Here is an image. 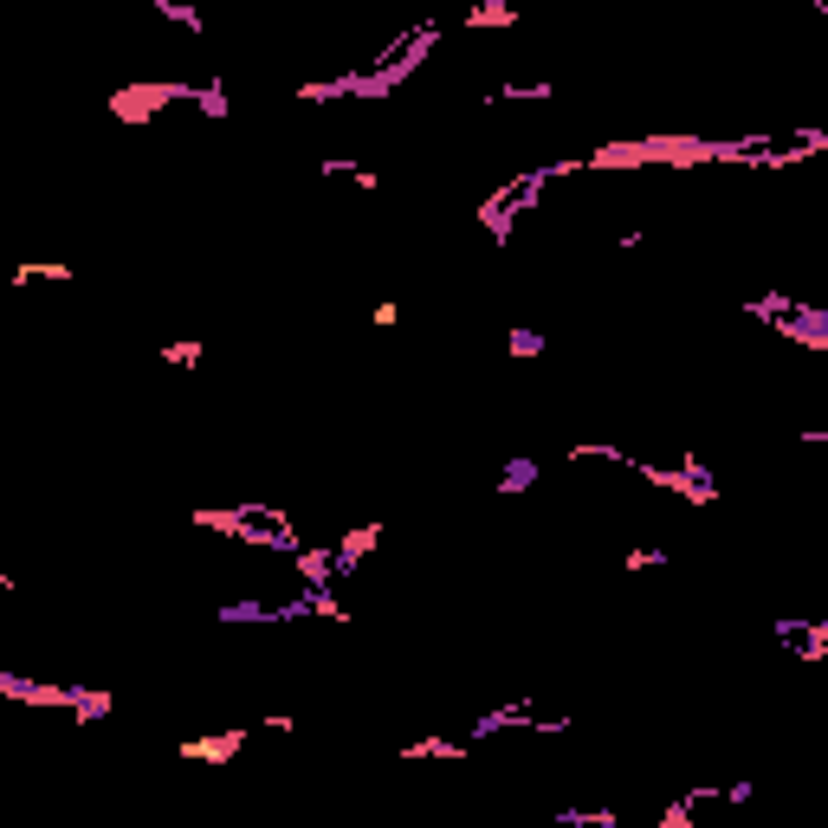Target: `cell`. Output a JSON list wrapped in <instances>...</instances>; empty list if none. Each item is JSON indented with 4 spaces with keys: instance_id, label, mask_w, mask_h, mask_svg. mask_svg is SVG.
Masks as SVG:
<instances>
[{
    "instance_id": "3957f363",
    "label": "cell",
    "mask_w": 828,
    "mask_h": 828,
    "mask_svg": "<svg viewBox=\"0 0 828 828\" xmlns=\"http://www.w3.org/2000/svg\"><path fill=\"white\" fill-rule=\"evenodd\" d=\"M246 744V725H227V731H207V738H182L175 751L188 757V764H233Z\"/></svg>"
},
{
    "instance_id": "277c9868",
    "label": "cell",
    "mask_w": 828,
    "mask_h": 828,
    "mask_svg": "<svg viewBox=\"0 0 828 828\" xmlns=\"http://www.w3.org/2000/svg\"><path fill=\"white\" fill-rule=\"evenodd\" d=\"M72 279H78L72 259H20L7 272V285H72Z\"/></svg>"
},
{
    "instance_id": "6da1fadb",
    "label": "cell",
    "mask_w": 828,
    "mask_h": 828,
    "mask_svg": "<svg viewBox=\"0 0 828 828\" xmlns=\"http://www.w3.org/2000/svg\"><path fill=\"white\" fill-rule=\"evenodd\" d=\"M175 98H188V85L182 78H149V85H123V91H110V117L117 123H149L156 110H169Z\"/></svg>"
},
{
    "instance_id": "ffe728a7",
    "label": "cell",
    "mask_w": 828,
    "mask_h": 828,
    "mask_svg": "<svg viewBox=\"0 0 828 828\" xmlns=\"http://www.w3.org/2000/svg\"><path fill=\"white\" fill-rule=\"evenodd\" d=\"M259 725H266V731H279V738H292V731H298V719H292V712H266Z\"/></svg>"
},
{
    "instance_id": "5b68a950",
    "label": "cell",
    "mask_w": 828,
    "mask_h": 828,
    "mask_svg": "<svg viewBox=\"0 0 828 828\" xmlns=\"http://www.w3.org/2000/svg\"><path fill=\"white\" fill-rule=\"evenodd\" d=\"M453 757H466V744L447 738V731H427V738L402 744V764H453Z\"/></svg>"
},
{
    "instance_id": "8992f818",
    "label": "cell",
    "mask_w": 828,
    "mask_h": 828,
    "mask_svg": "<svg viewBox=\"0 0 828 828\" xmlns=\"http://www.w3.org/2000/svg\"><path fill=\"white\" fill-rule=\"evenodd\" d=\"M777 641H783V647H796V654L816 667V660L828 654V621H809V628H803V621H777Z\"/></svg>"
},
{
    "instance_id": "4fadbf2b",
    "label": "cell",
    "mask_w": 828,
    "mask_h": 828,
    "mask_svg": "<svg viewBox=\"0 0 828 828\" xmlns=\"http://www.w3.org/2000/svg\"><path fill=\"white\" fill-rule=\"evenodd\" d=\"M537 486V460H512L499 473V499H512V492H531Z\"/></svg>"
},
{
    "instance_id": "8fae6325",
    "label": "cell",
    "mask_w": 828,
    "mask_h": 828,
    "mask_svg": "<svg viewBox=\"0 0 828 828\" xmlns=\"http://www.w3.org/2000/svg\"><path fill=\"white\" fill-rule=\"evenodd\" d=\"M466 26H518V7L512 0H479V7H466Z\"/></svg>"
},
{
    "instance_id": "7c38bea8",
    "label": "cell",
    "mask_w": 828,
    "mask_h": 828,
    "mask_svg": "<svg viewBox=\"0 0 828 828\" xmlns=\"http://www.w3.org/2000/svg\"><path fill=\"white\" fill-rule=\"evenodd\" d=\"M492 98H499V104H550V98H557V85H550V78H537V85H499Z\"/></svg>"
},
{
    "instance_id": "52a82bcc",
    "label": "cell",
    "mask_w": 828,
    "mask_h": 828,
    "mask_svg": "<svg viewBox=\"0 0 828 828\" xmlns=\"http://www.w3.org/2000/svg\"><path fill=\"white\" fill-rule=\"evenodd\" d=\"M292 570H298V583H305V589H330V583H337V557H330V544H317V550L298 544L292 550Z\"/></svg>"
},
{
    "instance_id": "2e32d148",
    "label": "cell",
    "mask_w": 828,
    "mask_h": 828,
    "mask_svg": "<svg viewBox=\"0 0 828 828\" xmlns=\"http://www.w3.org/2000/svg\"><path fill=\"white\" fill-rule=\"evenodd\" d=\"M156 13H162V20H175L182 33H207V20H201L195 7H188V0H156Z\"/></svg>"
},
{
    "instance_id": "44dd1931",
    "label": "cell",
    "mask_w": 828,
    "mask_h": 828,
    "mask_svg": "<svg viewBox=\"0 0 828 828\" xmlns=\"http://www.w3.org/2000/svg\"><path fill=\"white\" fill-rule=\"evenodd\" d=\"M0 596H13V576L7 570H0Z\"/></svg>"
},
{
    "instance_id": "30bf717a",
    "label": "cell",
    "mask_w": 828,
    "mask_h": 828,
    "mask_svg": "<svg viewBox=\"0 0 828 828\" xmlns=\"http://www.w3.org/2000/svg\"><path fill=\"white\" fill-rule=\"evenodd\" d=\"M156 363H175V369H201L207 363V343L201 337H182V343H162Z\"/></svg>"
},
{
    "instance_id": "ac0fdd59",
    "label": "cell",
    "mask_w": 828,
    "mask_h": 828,
    "mask_svg": "<svg viewBox=\"0 0 828 828\" xmlns=\"http://www.w3.org/2000/svg\"><path fill=\"white\" fill-rule=\"evenodd\" d=\"M369 324H376V330H395V324H402V305H395V298H382V305H369Z\"/></svg>"
},
{
    "instance_id": "d6986e66",
    "label": "cell",
    "mask_w": 828,
    "mask_h": 828,
    "mask_svg": "<svg viewBox=\"0 0 828 828\" xmlns=\"http://www.w3.org/2000/svg\"><path fill=\"white\" fill-rule=\"evenodd\" d=\"M660 828H699V822H693V809H686V803H667V809H660Z\"/></svg>"
},
{
    "instance_id": "9c48e42d",
    "label": "cell",
    "mask_w": 828,
    "mask_h": 828,
    "mask_svg": "<svg viewBox=\"0 0 828 828\" xmlns=\"http://www.w3.org/2000/svg\"><path fill=\"white\" fill-rule=\"evenodd\" d=\"M188 104H195L201 117H214V123H227V117H233L227 85H220V78H207V85H188Z\"/></svg>"
},
{
    "instance_id": "e0dca14e",
    "label": "cell",
    "mask_w": 828,
    "mask_h": 828,
    "mask_svg": "<svg viewBox=\"0 0 828 828\" xmlns=\"http://www.w3.org/2000/svg\"><path fill=\"white\" fill-rule=\"evenodd\" d=\"M667 563H673V550L641 544V550H628V557H621V570H667Z\"/></svg>"
},
{
    "instance_id": "9a60e30c",
    "label": "cell",
    "mask_w": 828,
    "mask_h": 828,
    "mask_svg": "<svg viewBox=\"0 0 828 828\" xmlns=\"http://www.w3.org/2000/svg\"><path fill=\"white\" fill-rule=\"evenodd\" d=\"M505 350H512L518 356V363H531V356H544V330H505Z\"/></svg>"
},
{
    "instance_id": "5bb4252c",
    "label": "cell",
    "mask_w": 828,
    "mask_h": 828,
    "mask_svg": "<svg viewBox=\"0 0 828 828\" xmlns=\"http://www.w3.org/2000/svg\"><path fill=\"white\" fill-rule=\"evenodd\" d=\"M557 822L563 828H621L615 809H557Z\"/></svg>"
},
{
    "instance_id": "ba28073f",
    "label": "cell",
    "mask_w": 828,
    "mask_h": 828,
    "mask_svg": "<svg viewBox=\"0 0 828 828\" xmlns=\"http://www.w3.org/2000/svg\"><path fill=\"white\" fill-rule=\"evenodd\" d=\"M65 712H72L78 725H98V719H110V712H117V699H110L104 686H72V706H65Z\"/></svg>"
},
{
    "instance_id": "7a4b0ae2",
    "label": "cell",
    "mask_w": 828,
    "mask_h": 828,
    "mask_svg": "<svg viewBox=\"0 0 828 828\" xmlns=\"http://www.w3.org/2000/svg\"><path fill=\"white\" fill-rule=\"evenodd\" d=\"M382 537H389V524H382V518L350 524V531H343L337 544H330V557H337V576H363V557L382 544Z\"/></svg>"
}]
</instances>
